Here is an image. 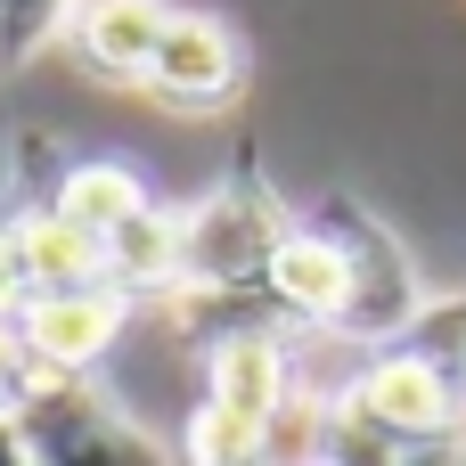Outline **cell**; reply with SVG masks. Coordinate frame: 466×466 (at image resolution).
Listing matches in <instances>:
<instances>
[{
	"label": "cell",
	"mask_w": 466,
	"mask_h": 466,
	"mask_svg": "<svg viewBox=\"0 0 466 466\" xmlns=\"http://www.w3.org/2000/svg\"><path fill=\"white\" fill-rule=\"evenodd\" d=\"M336 401H344L369 434H385L393 451L466 426V303H426V319H418L401 344L369 352L360 377H352Z\"/></svg>",
	"instance_id": "cell-1"
},
{
	"label": "cell",
	"mask_w": 466,
	"mask_h": 466,
	"mask_svg": "<svg viewBox=\"0 0 466 466\" xmlns=\"http://www.w3.org/2000/svg\"><path fill=\"white\" fill-rule=\"evenodd\" d=\"M287 238L279 197L238 164L197 213H180V295H262L270 246Z\"/></svg>",
	"instance_id": "cell-2"
},
{
	"label": "cell",
	"mask_w": 466,
	"mask_h": 466,
	"mask_svg": "<svg viewBox=\"0 0 466 466\" xmlns=\"http://www.w3.org/2000/svg\"><path fill=\"white\" fill-rule=\"evenodd\" d=\"M319 221H328L336 246H344V311H336V336L360 344V352L401 344V336L426 319V279H418L410 246H401L377 213H360V205H319Z\"/></svg>",
	"instance_id": "cell-3"
},
{
	"label": "cell",
	"mask_w": 466,
	"mask_h": 466,
	"mask_svg": "<svg viewBox=\"0 0 466 466\" xmlns=\"http://www.w3.org/2000/svg\"><path fill=\"white\" fill-rule=\"evenodd\" d=\"M16 434L33 466H164V451L98 385H33L16 401Z\"/></svg>",
	"instance_id": "cell-4"
},
{
	"label": "cell",
	"mask_w": 466,
	"mask_h": 466,
	"mask_svg": "<svg viewBox=\"0 0 466 466\" xmlns=\"http://www.w3.org/2000/svg\"><path fill=\"white\" fill-rule=\"evenodd\" d=\"M131 303L106 295V287H82V295H25L16 319H8V344L25 360L33 385H90V369L115 352Z\"/></svg>",
	"instance_id": "cell-5"
},
{
	"label": "cell",
	"mask_w": 466,
	"mask_h": 466,
	"mask_svg": "<svg viewBox=\"0 0 466 466\" xmlns=\"http://www.w3.org/2000/svg\"><path fill=\"white\" fill-rule=\"evenodd\" d=\"M139 90L156 106H172V115H221L246 90V41L221 16H205V8H172V25H164Z\"/></svg>",
	"instance_id": "cell-6"
},
{
	"label": "cell",
	"mask_w": 466,
	"mask_h": 466,
	"mask_svg": "<svg viewBox=\"0 0 466 466\" xmlns=\"http://www.w3.org/2000/svg\"><path fill=\"white\" fill-rule=\"evenodd\" d=\"M262 303H270V319H287V328L336 336V311H344V246H336V229H328L319 213H311V221H287V238L270 246Z\"/></svg>",
	"instance_id": "cell-7"
},
{
	"label": "cell",
	"mask_w": 466,
	"mask_h": 466,
	"mask_svg": "<svg viewBox=\"0 0 466 466\" xmlns=\"http://www.w3.org/2000/svg\"><path fill=\"white\" fill-rule=\"evenodd\" d=\"M164 25H172V8H164V0H82V8L66 16V49H74V66H82V74L139 90V82H147L156 41H164Z\"/></svg>",
	"instance_id": "cell-8"
},
{
	"label": "cell",
	"mask_w": 466,
	"mask_h": 466,
	"mask_svg": "<svg viewBox=\"0 0 466 466\" xmlns=\"http://www.w3.org/2000/svg\"><path fill=\"white\" fill-rule=\"evenodd\" d=\"M98 279L123 303H156V295L180 303V213H164L147 197L115 238H98Z\"/></svg>",
	"instance_id": "cell-9"
},
{
	"label": "cell",
	"mask_w": 466,
	"mask_h": 466,
	"mask_svg": "<svg viewBox=\"0 0 466 466\" xmlns=\"http://www.w3.org/2000/svg\"><path fill=\"white\" fill-rule=\"evenodd\" d=\"M33 205H49L66 229H82V238L98 246V238H115V229L147 205V180H139L131 164H115V156H82V164H57Z\"/></svg>",
	"instance_id": "cell-10"
},
{
	"label": "cell",
	"mask_w": 466,
	"mask_h": 466,
	"mask_svg": "<svg viewBox=\"0 0 466 466\" xmlns=\"http://www.w3.org/2000/svg\"><path fill=\"white\" fill-rule=\"evenodd\" d=\"M8 246H16V270H25V295H82V287H106L98 279V246L82 229H66L49 205H25L8 221Z\"/></svg>",
	"instance_id": "cell-11"
},
{
	"label": "cell",
	"mask_w": 466,
	"mask_h": 466,
	"mask_svg": "<svg viewBox=\"0 0 466 466\" xmlns=\"http://www.w3.org/2000/svg\"><path fill=\"white\" fill-rule=\"evenodd\" d=\"M82 0H0V66H25V57H41L57 33H66V16H74Z\"/></svg>",
	"instance_id": "cell-12"
},
{
	"label": "cell",
	"mask_w": 466,
	"mask_h": 466,
	"mask_svg": "<svg viewBox=\"0 0 466 466\" xmlns=\"http://www.w3.org/2000/svg\"><path fill=\"white\" fill-rule=\"evenodd\" d=\"M401 466H466V426L434 434V442H410V451H401Z\"/></svg>",
	"instance_id": "cell-13"
},
{
	"label": "cell",
	"mask_w": 466,
	"mask_h": 466,
	"mask_svg": "<svg viewBox=\"0 0 466 466\" xmlns=\"http://www.w3.org/2000/svg\"><path fill=\"white\" fill-rule=\"evenodd\" d=\"M25 393H33V377H25V360H16V344H8V328H0V418H16Z\"/></svg>",
	"instance_id": "cell-14"
},
{
	"label": "cell",
	"mask_w": 466,
	"mask_h": 466,
	"mask_svg": "<svg viewBox=\"0 0 466 466\" xmlns=\"http://www.w3.org/2000/svg\"><path fill=\"white\" fill-rule=\"evenodd\" d=\"M16 303H25V270H16V246H8V229H0V328L16 319Z\"/></svg>",
	"instance_id": "cell-15"
},
{
	"label": "cell",
	"mask_w": 466,
	"mask_h": 466,
	"mask_svg": "<svg viewBox=\"0 0 466 466\" xmlns=\"http://www.w3.org/2000/svg\"><path fill=\"white\" fill-rule=\"evenodd\" d=\"M0 466H33V459H25V434H16V418H0Z\"/></svg>",
	"instance_id": "cell-16"
}]
</instances>
